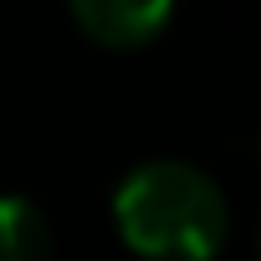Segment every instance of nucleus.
I'll use <instances>...</instances> for the list:
<instances>
[{
	"label": "nucleus",
	"instance_id": "obj_1",
	"mask_svg": "<svg viewBox=\"0 0 261 261\" xmlns=\"http://www.w3.org/2000/svg\"><path fill=\"white\" fill-rule=\"evenodd\" d=\"M115 229L147 261H211L229 239V202L188 161H142L115 188Z\"/></svg>",
	"mask_w": 261,
	"mask_h": 261
},
{
	"label": "nucleus",
	"instance_id": "obj_2",
	"mask_svg": "<svg viewBox=\"0 0 261 261\" xmlns=\"http://www.w3.org/2000/svg\"><path fill=\"white\" fill-rule=\"evenodd\" d=\"M69 14L96 46L138 50L165 32L174 0H69Z\"/></svg>",
	"mask_w": 261,
	"mask_h": 261
},
{
	"label": "nucleus",
	"instance_id": "obj_3",
	"mask_svg": "<svg viewBox=\"0 0 261 261\" xmlns=\"http://www.w3.org/2000/svg\"><path fill=\"white\" fill-rule=\"evenodd\" d=\"M55 239L28 197H0V261H50Z\"/></svg>",
	"mask_w": 261,
	"mask_h": 261
}]
</instances>
